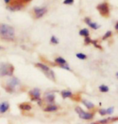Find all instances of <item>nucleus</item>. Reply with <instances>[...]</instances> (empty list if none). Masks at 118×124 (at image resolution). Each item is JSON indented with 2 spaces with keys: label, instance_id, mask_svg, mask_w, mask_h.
<instances>
[{
  "label": "nucleus",
  "instance_id": "25",
  "mask_svg": "<svg viewBox=\"0 0 118 124\" xmlns=\"http://www.w3.org/2000/svg\"><path fill=\"white\" fill-rule=\"evenodd\" d=\"M84 43H85V44H90L91 43V39L90 38L89 36L85 37V39H84Z\"/></svg>",
  "mask_w": 118,
  "mask_h": 124
},
{
  "label": "nucleus",
  "instance_id": "12",
  "mask_svg": "<svg viewBox=\"0 0 118 124\" xmlns=\"http://www.w3.org/2000/svg\"><path fill=\"white\" fill-rule=\"evenodd\" d=\"M82 103L83 104V105L86 106V107L88 109V110H92V109L95 108V105H94V104L92 103L91 101L87 100V99H82Z\"/></svg>",
  "mask_w": 118,
  "mask_h": 124
},
{
  "label": "nucleus",
  "instance_id": "8",
  "mask_svg": "<svg viewBox=\"0 0 118 124\" xmlns=\"http://www.w3.org/2000/svg\"><path fill=\"white\" fill-rule=\"evenodd\" d=\"M34 11V14H35V17L36 19H40L41 18L42 16H45V14L47 12V8L45 7H34L33 9Z\"/></svg>",
  "mask_w": 118,
  "mask_h": 124
},
{
  "label": "nucleus",
  "instance_id": "27",
  "mask_svg": "<svg viewBox=\"0 0 118 124\" xmlns=\"http://www.w3.org/2000/svg\"><path fill=\"white\" fill-rule=\"evenodd\" d=\"M110 121V118H104V119H101L100 121H98L96 123H108Z\"/></svg>",
  "mask_w": 118,
  "mask_h": 124
},
{
  "label": "nucleus",
  "instance_id": "34",
  "mask_svg": "<svg viewBox=\"0 0 118 124\" xmlns=\"http://www.w3.org/2000/svg\"><path fill=\"white\" fill-rule=\"evenodd\" d=\"M116 77H117V78L118 79V72H117V73H116Z\"/></svg>",
  "mask_w": 118,
  "mask_h": 124
},
{
  "label": "nucleus",
  "instance_id": "21",
  "mask_svg": "<svg viewBox=\"0 0 118 124\" xmlns=\"http://www.w3.org/2000/svg\"><path fill=\"white\" fill-rule=\"evenodd\" d=\"M50 42H51V44H58L59 39L55 36H52L51 38H50Z\"/></svg>",
  "mask_w": 118,
  "mask_h": 124
},
{
  "label": "nucleus",
  "instance_id": "6",
  "mask_svg": "<svg viewBox=\"0 0 118 124\" xmlns=\"http://www.w3.org/2000/svg\"><path fill=\"white\" fill-rule=\"evenodd\" d=\"M19 85V79H17L16 78H11L8 81H7V86L6 87V90H7V92L11 93L14 91L15 88Z\"/></svg>",
  "mask_w": 118,
  "mask_h": 124
},
{
  "label": "nucleus",
  "instance_id": "1",
  "mask_svg": "<svg viewBox=\"0 0 118 124\" xmlns=\"http://www.w3.org/2000/svg\"><path fill=\"white\" fill-rule=\"evenodd\" d=\"M0 37L3 39L12 40L15 37V29L8 24H0Z\"/></svg>",
  "mask_w": 118,
  "mask_h": 124
},
{
  "label": "nucleus",
  "instance_id": "33",
  "mask_svg": "<svg viewBox=\"0 0 118 124\" xmlns=\"http://www.w3.org/2000/svg\"><path fill=\"white\" fill-rule=\"evenodd\" d=\"M24 1L25 2H30L31 0H24Z\"/></svg>",
  "mask_w": 118,
  "mask_h": 124
},
{
  "label": "nucleus",
  "instance_id": "32",
  "mask_svg": "<svg viewBox=\"0 0 118 124\" xmlns=\"http://www.w3.org/2000/svg\"><path fill=\"white\" fill-rule=\"evenodd\" d=\"M4 2H5V3H7V4H8L10 2H11V0H4Z\"/></svg>",
  "mask_w": 118,
  "mask_h": 124
},
{
  "label": "nucleus",
  "instance_id": "10",
  "mask_svg": "<svg viewBox=\"0 0 118 124\" xmlns=\"http://www.w3.org/2000/svg\"><path fill=\"white\" fill-rule=\"evenodd\" d=\"M84 22L90 27V28H91L92 29H94V30H97V29H99L100 28V26L99 24L95 23V22H91V19L88 18V17H87V18L84 19Z\"/></svg>",
  "mask_w": 118,
  "mask_h": 124
},
{
  "label": "nucleus",
  "instance_id": "17",
  "mask_svg": "<svg viewBox=\"0 0 118 124\" xmlns=\"http://www.w3.org/2000/svg\"><path fill=\"white\" fill-rule=\"evenodd\" d=\"M54 61H55V63L57 64L58 65H62V64H64L66 63V59H64L63 57H62V56L56 57V58L54 59Z\"/></svg>",
  "mask_w": 118,
  "mask_h": 124
},
{
  "label": "nucleus",
  "instance_id": "29",
  "mask_svg": "<svg viewBox=\"0 0 118 124\" xmlns=\"http://www.w3.org/2000/svg\"><path fill=\"white\" fill-rule=\"evenodd\" d=\"M74 0H64L63 3L66 5H71L74 3Z\"/></svg>",
  "mask_w": 118,
  "mask_h": 124
},
{
  "label": "nucleus",
  "instance_id": "22",
  "mask_svg": "<svg viewBox=\"0 0 118 124\" xmlns=\"http://www.w3.org/2000/svg\"><path fill=\"white\" fill-rule=\"evenodd\" d=\"M112 32L111 31H107L106 33H105V34L104 35V36H103L102 39H103V40H105V39H109V38H110V37L112 36Z\"/></svg>",
  "mask_w": 118,
  "mask_h": 124
},
{
  "label": "nucleus",
  "instance_id": "14",
  "mask_svg": "<svg viewBox=\"0 0 118 124\" xmlns=\"http://www.w3.org/2000/svg\"><path fill=\"white\" fill-rule=\"evenodd\" d=\"M58 110V107L56 105H53V104H50L47 106V107L45 108V112H54V111H57Z\"/></svg>",
  "mask_w": 118,
  "mask_h": 124
},
{
  "label": "nucleus",
  "instance_id": "26",
  "mask_svg": "<svg viewBox=\"0 0 118 124\" xmlns=\"http://www.w3.org/2000/svg\"><path fill=\"white\" fill-rule=\"evenodd\" d=\"M91 44H93V45L95 47V48H100V49H102L101 46H100V44H98V43H97V40H92V39H91Z\"/></svg>",
  "mask_w": 118,
  "mask_h": 124
},
{
  "label": "nucleus",
  "instance_id": "15",
  "mask_svg": "<svg viewBox=\"0 0 118 124\" xmlns=\"http://www.w3.org/2000/svg\"><path fill=\"white\" fill-rule=\"evenodd\" d=\"M19 108L21 110H25V111H29L31 110L32 106L30 104L28 103H21L20 105L19 106Z\"/></svg>",
  "mask_w": 118,
  "mask_h": 124
},
{
  "label": "nucleus",
  "instance_id": "3",
  "mask_svg": "<svg viewBox=\"0 0 118 124\" xmlns=\"http://www.w3.org/2000/svg\"><path fill=\"white\" fill-rule=\"evenodd\" d=\"M36 66L41 69L42 72L45 74V76L48 78L51 79L53 81L55 80V74L54 73V71H53L52 69H50V68L48 65H46V64H45L43 63H36Z\"/></svg>",
  "mask_w": 118,
  "mask_h": 124
},
{
  "label": "nucleus",
  "instance_id": "7",
  "mask_svg": "<svg viewBox=\"0 0 118 124\" xmlns=\"http://www.w3.org/2000/svg\"><path fill=\"white\" fill-rule=\"evenodd\" d=\"M29 95L31 97L32 101H38L41 99V90L38 88H34L29 91Z\"/></svg>",
  "mask_w": 118,
  "mask_h": 124
},
{
  "label": "nucleus",
  "instance_id": "28",
  "mask_svg": "<svg viewBox=\"0 0 118 124\" xmlns=\"http://www.w3.org/2000/svg\"><path fill=\"white\" fill-rule=\"evenodd\" d=\"M106 110H107V115H111L113 113V111H114V108H113V107H109V108L106 109Z\"/></svg>",
  "mask_w": 118,
  "mask_h": 124
},
{
  "label": "nucleus",
  "instance_id": "2",
  "mask_svg": "<svg viewBox=\"0 0 118 124\" xmlns=\"http://www.w3.org/2000/svg\"><path fill=\"white\" fill-rule=\"evenodd\" d=\"M14 72V67L12 64L4 62H0V77L12 76Z\"/></svg>",
  "mask_w": 118,
  "mask_h": 124
},
{
  "label": "nucleus",
  "instance_id": "16",
  "mask_svg": "<svg viewBox=\"0 0 118 124\" xmlns=\"http://www.w3.org/2000/svg\"><path fill=\"white\" fill-rule=\"evenodd\" d=\"M61 94L64 99H66L67 98H71V97L73 96V93L71 90H62L61 92Z\"/></svg>",
  "mask_w": 118,
  "mask_h": 124
},
{
  "label": "nucleus",
  "instance_id": "19",
  "mask_svg": "<svg viewBox=\"0 0 118 124\" xmlns=\"http://www.w3.org/2000/svg\"><path fill=\"white\" fill-rule=\"evenodd\" d=\"M99 90L101 93H107L109 91V86L106 85H101L99 87Z\"/></svg>",
  "mask_w": 118,
  "mask_h": 124
},
{
  "label": "nucleus",
  "instance_id": "9",
  "mask_svg": "<svg viewBox=\"0 0 118 124\" xmlns=\"http://www.w3.org/2000/svg\"><path fill=\"white\" fill-rule=\"evenodd\" d=\"M45 100L47 103L49 104H54V101H55V95L52 92H47L45 93L44 96Z\"/></svg>",
  "mask_w": 118,
  "mask_h": 124
},
{
  "label": "nucleus",
  "instance_id": "18",
  "mask_svg": "<svg viewBox=\"0 0 118 124\" xmlns=\"http://www.w3.org/2000/svg\"><path fill=\"white\" fill-rule=\"evenodd\" d=\"M89 34H90V31L87 28H82L79 31V35L81 36H84V37L88 36Z\"/></svg>",
  "mask_w": 118,
  "mask_h": 124
},
{
  "label": "nucleus",
  "instance_id": "31",
  "mask_svg": "<svg viewBox=\"0 0 118 124\" xmlns=\"http://www.w3.org/2000/svg\"><path fill=\"white\" fill-rule=\"evenodd\" d=\"M115 29H116L117 31H118V22L117 23V24L115 25Z\"/></svg>",
  "mask_w": 118,
  "mask_h": 124
},
{
  "label": "nucleus",
  "instance_id": "30",
  "mask_svg": "<svg viewBox=\"0 0 118 124\" xmlns=\"http://www.w3.org/2000/svg\"><path fill=\"white\" fill-rule=\"evenodd\" d=\"M36 101H37V103H38L39 106H42V101H41V99H39V100Z\"/></svg>",
  "mask_w": 118,
  "mask_h": 124
},
{
  "label": "nucleus",
  "instance_id": "11",
  "mask_svg": "<svg viewBox=\"0 0 118 124\" xmlns=\"http://www.w3.org/2000/svg\"><path fill=\"white\" fill-rule=\"evenodd\" d=\"M10 107V105L7 101H3V102L0 103V113L3 114L8 110Z\"/></svg>",
  "mask_w": 118,
  "mask_h": 124
},
{
  "label": "nucleus",
  "instance_id": "20",
  "mask_svg": "<svg viewBox=\"0 0 118 124\" xmlns=\"http://www.w3.org/2000/svg\"><path fill=\"white\" fill-rule=\"evenodd\" d=\"M76 57H77L78 59H79V60L83 61V60H86L87 56V55H85L84 53H77V54H76Z\"/></svg>",
  "mask_w": 118,
  "mask_h": 124
},
{
  "label": "nucleus",
  "instance_id": "13",
  "mask_svg": "<svg viewBox=\"0 0 118 124\" xmlns=\"http://www.w3.org/2000/svg\"><path fill=\"white\" fill-rule=\"evenodd\" d=\"M23 5L22 4H15V5H12L11 7H8L7 9L10 10L11 11H19L23 8Z\"/></svg>",
  "mask_w": 118,
  "mask_h": 124
},
{
  "label": "nucleus",
  "instance_id": "5",
  "mask_svg": "<svg viewBox=\"0 0 118 124\" xmlns=\"http://www.w3.org/2000/svg\"><path fill=\"white\" fill-rule=\"evenodd\" d=\"M96 9L99 11L100 14L104 17H108L109 16L110 10L108 2H102L96 7Z\"/></svg>",
  "mask_w": 118,
  "mask_h": 124
},
{
  "label": "nucleus",
  "instance_id": "4",
  "mask_svg": "<svg viewBox=\"0 0 118 124\" xmlns=\"http://www.w3.org/2000/svg\"><path fill=\"white\" fill-rule=\"evenodd\" d=\"M75 112L79 115V118L83 120H91L94 118V113L91 112H86L84 111L80 106H76L75 107Z\"/></svg>",
  "mask_w": 118,
  "mask_h": 124
},
{
  "label": "nucleus",
  "instance_id": "23",
  "mask_svg": "<svg viewBox=\"0 0 118 124\" xmlns=\"http://www.w3.org/2000/svg\"><path fill=\"white\" fill-rule=\"evenodd\" d=\"M60 67H61L62 69H66V70H68V71H71V68H70V66H69V64L66 63V64H62V65H59Z\"/></svg>",
  "mask_w": 118,
  "mask_h": 124
},
{
  "label": "nucleus",
  "instance_id": "24",
  "mask_svg": "<svg viewBox=\"0 0 118 124\" xmlns=\"http://www.w3.org/2000/svg\"><path fill=\"white\" fill-rule=\"evenodd\" d=\"M99 114L101 116H105V115H107L106 109H100V110H99Z\"/></svg>",
  "mask_w": 118,
  "mask_h": 124
}]
</instances>
